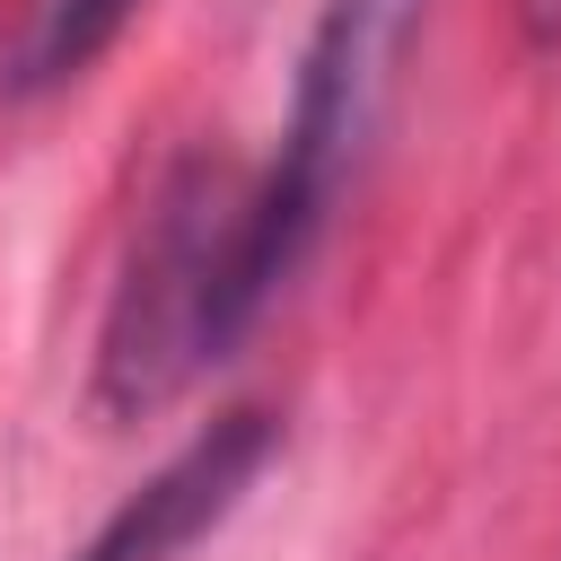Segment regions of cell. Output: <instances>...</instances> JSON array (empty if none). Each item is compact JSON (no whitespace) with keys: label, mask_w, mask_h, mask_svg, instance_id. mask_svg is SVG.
Instances as JSON below:
<instances>
[{"label":"cell","mask_w":561,"mask_h":561,"mask_svg":"<svg viewBox=\"0 0 561 561\" xmlns=\"http://www.w3.org/2000/svg\"><path fill=\"white\" fill-rule=\"evenodd\" d=\"M280 280L289 254L263 219V175L175 158L131 228V254L96 324V412L105 421L167 412L210 359H228V342Z\"/></svg>","instance_id":"1"},{"label":"cell","mask_w":561,"mask_h":561,"mask_svg":"<svg viewBox=\"0 0 561 561\" xmlns=\"http://www.w3.org/2000/svg\"><path fill=\"white\" fill-rule=\"evenodd\" d=\"M430 18V0H324L298 53V88H289V123H280V158L263 167V219L298 272V254L316 245L359 140L386 114L394 61L412 53V26Z\"/></svg>","instance_id":"2"},{"label":"cell","mask_w":561,"mask_h":561,"mask_svg":"<svg viewBox=\"0 0 561 561\" xmlns=\"http://www.w3.org/2000/svg\"><path fill=\"white\" fill-rule=\"evenodd\" d=\"M280 447V421L272 412H219L210 430H193L140 491L114 500V517L70 552V561H184L210 526H228V508L263 482Z\"/></svg>","instance_id":"3"},{"label":"cell","mask_w":561,"mask_h":561,"mask_svg":"<svg viewBox=\"0 0 561 561\" xmlns=\"http://www.w3.org/2000/svg\"><path fill=\"white\" fill-rule=\"evenodd\" d=\"M140 0H26L18 9V35L0 53V88L9 96H44V88H70L123 26H131Z\"/></svg>","instance_id":"4"},{"label":"cell","mask_w":561,"mask_h":561,"mask_svg":"<svg viewBox=\"0 0 561 561\" xmlns=\"http://www.w3.org/2000/svg\"><path fill=\"white\" fill-rule=\"evenodd\" d=\"M517 26H526L535 53H552L561 44V0H517Z\"/></svg>","instance_id":"5"}]
</instances>
